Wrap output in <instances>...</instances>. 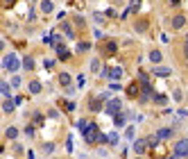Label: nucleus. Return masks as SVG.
<instances>
[{
  "mask_svg": "<svg viewBox=\"0 0 188 159\" xmlns=\"http://www.w3.org/2000/svg\"><path fill=\"white\" fill-rule=\"evenodd\" d=\"M89 125H91V123H86L84 118H79V120H77V127L82 130V132H86V130H89Z\"/></svg>",
  "mask_w": 188,
  "mask_h": 159,
  "instance_id": "obj_13",
  "label": "nucleus"
},
{
  "mask_svg": "<svg viewBox=\"0 0 188 159\" xmlns=\"http://www.w3.org/2000/svg\"><path fill=\"white\" fill-rule=\"evenodd\" d=\"M156 143H159V134H156V136H147V146H150V148H154Z\"/></svg>",
  "mask_w": 188,
  "mask_h": 159,
  "instance_id": "obj_18",
  "label": "nucleus"
},
{
  "mask_svg": "<svg viewBox=\"0 0 188 159\" xmlns=\"http://www.w3.org/2000/svg\"><path fill=\"white\" fill-rule=\"evenodd\" d=\"M145 148H147V139H145V141H136V143H134V150H136L138 155H143Z\"/></svg>",
  "mask_w": 188,
  "mask_h": 159,
  "instance_id": "obj_5",
  "label": "nucleus"
},
{
  "mask_svg": "<svg viewBox=\"0 0 188 159\" xmlns=\"http://www.w3.org/2000/svg\"><path fill=\"white\" fill-rule=\"evenodd\" d=\"M120 107H123V105H120V100H118V98H114V100H109V102H107L104 111H107V114H111V116H114V114H118V111H120Z\"/></svg>",
  "mask_w": 188,
  "mask_h": 159,
  "instance_id": "obj_3",
  "label": "nucleus"
},
{
  "mask_svg": "<svg viewBox=\"0 0 188 159\" xmlns=\"http://www.w3.org/2000/svg\"><path fill=\"white\" fill-rule=\"evenodd\" d=\"M127 139H134V127H127Z\"/></svg>",
  "mask_w": 188,
  "mask_h": 159,
  "instance_id": "obj_28",
  "label": "nucleus"
},
{
  "mask_svg": "<svg viewBox=\"0 0 188 159\" xmlns=\"http://www.w3.org/2000/svg\"><path fill=\"white\" fill-rule=\"evenodd\" d=\"M184 23H186V18H184V16H175V18H172V27H177V30H179Z\"/></svg>",
  "mask_w": 188,
  "mask_h": 159,
  "instance_id": "obj_8",
  "label": "nucleus"
},
{
  "mask_svg": "<svg viewBox=\"0 0 188 159\" xmlns=\"http://www.w3.org/2000/svg\"><path fill=\"white\" fill-rule=\"evenodd\" d=\"M52 150H54V146H52V143H45V146H43V152H48V155H50Z\"/></svg>",
  "mask_w": 188,
  "mask_h": 159,
  "instance_id": "obj_24",
  "label": "nucleus"
},
{
  "mask_svg": "<svg viewBox=\"0 0 188 159\" xmlns=\"http://www.w3.org/2000/svg\"><path fill=\"white\" fill-rule=\"evenodd\" d=\"M64 32H66V34H68V36H73V27H70L68 23H64Z\"/></svg>",
  "mask_w": 188,
  "mask_h": 159,
  "instance_id": "obj_23",
  "label": "nucleus"
},
{
  "mask_svg": "<svg viewBox=\"0 0 188 159\" xmlns=\"http://www.w3.org/2000/svg\"><path fill=\"white\" fill-rule=\"evenodd\" d=\"M136 91H138V89H136V84H131V87H127V93H129V96H131V98H134V96H136Z\"/></svg>",
  "mask_w": 188,
  "mask_h": 159,
  "instance_id": "obj_22",
  "label": "nucleus"
},
{
  "mask_svg": "<svg viewBox=\"0 0 188 159\" xmlns=\"http://www.w3.org/2000/svg\"><path fill=\"white\" fill-rule=\"evenodd\" d=\"M41 9H43L45 14H50V12H52V3H50V0H43V3H41Z\"/></svg>",
  "mask_w": 188,
  "mask_h": 159,
  "instance_id": "obj_10",
  "label": "nucleus"
},
{
  "mask_svg": "<svg viewBox=\"0 0 188 159\" xmlns=\"http://www.w3.org/2000/svg\"><path fill=\"white\" fill-rule=\"evenodd\" d=\"M98 68H100V61H98V59L91 61V71H98Z\"/></svg>",
  "mask_w": 188,
  "mask_h": 159,
  "instance_id": "obj_26",
  "label": "nucleus"
},
{
  "mask_svg": "<svg viewBox=\"0 0 188 159\" xmlns=\"http://www.w3.org/2000/svg\"><path fill=\"white\" fill-rule=\"evenodd\" d=\"M0 93H3L5 98H9V84H7V82H3V84H0Z\"/></svg>",
  "mask_w": 188,
  "mask_h": 159,
  "instance_id": "obj_14",
  "label": "nucleus"
},
{
  "mask_svg": "<svg viewBox=\"0 0 188 159\" xmlns=\"http://www.w3.org/2000/svg\"><path fill=\"white\" fill-rule=\"evenodd\" d=\"M14 107H16V102H12V100H5L3 102V111H5V114H12Z\"/></svg>",
  "mask_w": 188,
  "mask_h": 159,
  "instance_id": "obj_6",
  "label": "nucleus"
},
{
  "mask_svg": "<svg viewBox=\"0 0 188 159\" xmlns=\"http://www.w3.org/2000/svg\"><path fill=\"white\" fill-rule=\"evenodd\" d=\"M16 136H18V130L16 127H9L7 130V139H16Z\"/></svg>",
  "mask_w": 188,
  "mask_h": 159,
  "instance_id": "obj_17",
  "label": "nucleus"
},
{
  "mask_svg": "<svg viewBox=\"0 0 188 159\" xmlns=\"http://www.w3.org/2000/svg\"><path fill=\"white\" fill-rule=\"evenodd\" d=\"M161 59H163V57H161V52H159V50H152V52H150V61H152V64H159Z\"/></svg>",
  "mask_w": 188,
  "mask_h": 159,
  "instance_id": "obj_7",
  "label": "nucleus"
},
{
  "mask_svg": "<svg viewBox=\"0 0 188 159\" xmlns=\"http://www.w3.org/2000/svg\"><path fill=\"white\" fill-rule=\"evenodd\" d=\"M172 157H188V139H181V141H177Z\"/></svg>",
  "mask_w": 188,
  "mask_h": 159,
  "instance_id": "obj_2",
  "label": "nucleus"
},
{
  "mask_svg": "<svg viewBox=\"0 0 188 159\" xmlns=\"http://www.w3.org/2000/svg\"><path fill=\"white\" fill-rule=\"evenodd\" d=\"M186 41H188V39H186ZM186 57H188V50H186Z\"/></svg>",
  "mask_w": 188,
  "mask_h": 159,
  "instance_id": "obj_30",
  "label": "nucleus"
},
{
  "mask_svg": "<svg viewBox=\"0 0 188 159\" xmlns=\"http://www.w3.org/2000/svg\"><path fill=\"white\" fill-rule=\"evenodd\" d=\"M107 141H109V143H114V146H116V143H118V134H116V132H111V134L107 136Z\"/></svg>",
  "mask_w": 188,
  "mask_h": 159,
  "instance_id": "obj_19",
  "label": "nucleus"
},
{
  "mask_svg": "<svg viewBox=\"0 0 188 159\" xmlns=\"http://www.w3.org/2000/svg\"><path fill=\"white\" fill-rule=\"evenodd\" d=\"M39 91H41V84L39 82H32L30 84V93H39Z\"/></svg>",
  "mask_w": 188,
  "mask_h": 159,
  "instance_id": "obj_16",
  "label": "nucleus"
},
{
  "mask_svg": "<svg viewBox=\"0 0 188 159\" xmlns=\"http://www.w3.org/2000/svg\"><path fill=\"white\" fill-rule=\"evenodd\" d=\"M154 75H163V77H168V75H170V68H154Z\"/></svg>",
  "mask_w": 188,
  "mask_h": 159,
  "instance_id": "obj_11",
  "label": "nucleus"
},
{
  "mask_svg": "<svg viewBox=\"0 0 188 159\" xmlns=\"http://www.w3.org/2000/svg\"><path fill=\"white\" fill-rule=\"evenodd\" d=\"M154 102H156V105H165L168 98H165V96H154Z\"/></svg>",
  "mask_w": 188,
  "mask_h": 159,
  "instance_id": "obj_20",
  "label": "nucleus"
},
{
  "mask_svg": "<svg viewBox=\"0 0 188 159\" xmlns=\"http://www.w3.org/2000/svg\"><path fill=\"white\" fill-rule=\"evenodd\" d=\"M111 77H114V80H120V77H123V68H120V66L111 68Z\"/></svg>",
  "mask_w": 188,
  "mask_h": 159,
  "instance_id": "obj_9",
  "label": "nucleus"
},
{
  "mask_svg": "<svg viewBox=\"0 0 188 159\" xmlns=\"http://www.w3.org/2000/svg\"><path fill=\"white\" fill-rule=\"evenodd\" d=\"M116 125H125V116H116Z\"/></svg>",
  "mask_w": 188,
  "mask_h": 159,
  "instance_id": "obj_27",
  "label": "nucleus"
},
{
  "mask_svg": "<svg viewBox=\"0 0 188 159\" xmlns=\"http://www.w3.org/2000/svg\"><path fill=\"white\" fill-rule=\"evenodd\" d=\"M140 87H143V96H150V93H152V87L147 84V75L145 73H140Z\"/></svg>",
  "mask_w": 188,
  "mask_h": 159,
  "instance_id": "obj_4",
  "label": "nucleus"
},
{
  "mask_svg": "<svg viewBox=\"0 0 188 159\" xmlns=\"http://www.w3.org/2000/svg\"><path fill=\"white\" fill-rule=\"evenodd\" d=\"M5 3H9V5H12V3H14V0H5Z\"/></svg>",
  "mask_w": 188,
  "mask_h": 159,
  "instance_id": "obj_29",
  "label": "nucleus"
},
{
  "mask_svg": "<svg viewBox=\"0 0 188 159\" xmlns=\"http://www.w3.org/2000/svg\"><path fill=\"white\" fill-rule=\"evenodd\" d=\"M109 89H111V91H120V84H118V82H111Z\"/></svg>",
  "mask_w": 188,
  "mask_h": 159,
  "instance_id": "obj_25",
  "label": "nucleus"
},
{
  "mask_svg": "<svg viewBox=\"0 0 188 159\" xmlns=\"http://www.w3.org/2000/svg\"><path fill=\"white\" fill-rule=\"evenodd\" d=\"M59 80H61V84H68V82H70V75H68V73H61Z\"/></svg>",
  "mask_w": 188,
  "mask_h": 159,
  "instance_id": "obj_21",
  "label": "nucleus"
},
{
  "mask_svg": "<svg viewBox=\"0 0 188 159\" xmlns=\"http://www.w3.org/2000/svg\"><path fill=\"white\" fill-rule=\"evenodd\" d=\"M23 66H25V71H32V68H34V61H32L30 57H25V61H23Z\"/></svg>",
  "mask_w": 188,
  "mask_h": 159,
  "instance_id": "obj_15",
  "label": "nucleus"
},
{
  "mask_svg": "<svg viewBox=\"0 0 188 159\" xmlns=\"http://www.w3.org/2000/svg\"><path fill=\"white\" fill-rule=\"evenodd\" d=\"M3 68H7V71H18V68H21V61H18L16 55H7V57L3 59Z\"/></svg>",
  "mask_w": 188,
  "mask_h": 159,
  "instance_id": "obj_1",
  "label": "nucleus"
},
{
  "mask_svg": "<svg viewBox=\"0 0 188 159\" xmlns=\"http://www.w3.org/2000/svg\"><path fill=\"white\" fill-rule=\"evenodd\" d=\"M170 134H172V130H159V139H170Z\"/></svg>",
  "mask_w": 188,
  "mask_h": 159,
  "instance_id": "obj_12",
  "label": "nucleus"
}]
</instances>
